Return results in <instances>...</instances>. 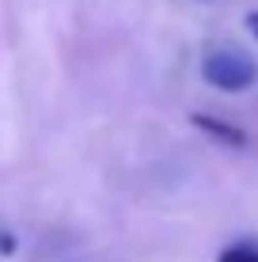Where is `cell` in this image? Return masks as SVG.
I'll use <instances>...</instances> for the list:
<instances>
[{"mask_svg":"<svg viewBox=\"0 0 258 262\" xmlns=\"http://www.w3.org/2000/svg\"><path fill=\"white\" fill-rule=\"evenodd\" d=\"M201 76H205V84L220 88V92H247V88L258 80V61L251 53H243V50L220 46V50L205 53Z\"/></svg>","mask_w":258,"mask_h":262,"instance_id":"1","label":"cell"},{"mask_svg":"<svg viewBox=\"0 0 258 262\" xmlns=\"http://www.w3.org/2000/svg\"><path fill=\"white\" fill-rule=\"evenodd\" d=\"M194 122H198L205 133H213V137H224L228 144H243L247 141L239 129H232V125H224V122H217V118H209V114H194Z\"/></svg>","mask_w":258,"mask_h":262,"instance_id":"3","label":"cell"},{"mask_svg":"<svg viewBox=\"0 0 258 262\" xmlns=\"http://www.w3.org/2000/svg\"><path fill=\"white\" fill-rule=\"evenodd\" d=\"M247 31H251V34H254V42H258V12L247 15Z\"/></svg>","mask_w":258,"mask_h":262,"instance_id":"4","label":"cell"},{"mask_svg":"<svg viewBox=\"0 0 258 262\" xmlns=\"http://www.w3.org/2000/svg\"><path fill=\"white\" fill-rule=\"evenodd\" d=\"M217 262H258V243L254 239H236L217 255Z\"/></svg>","mask_w":258,"mask_h":262,"instance_id":"2","label":"cell"}]
</instances>
